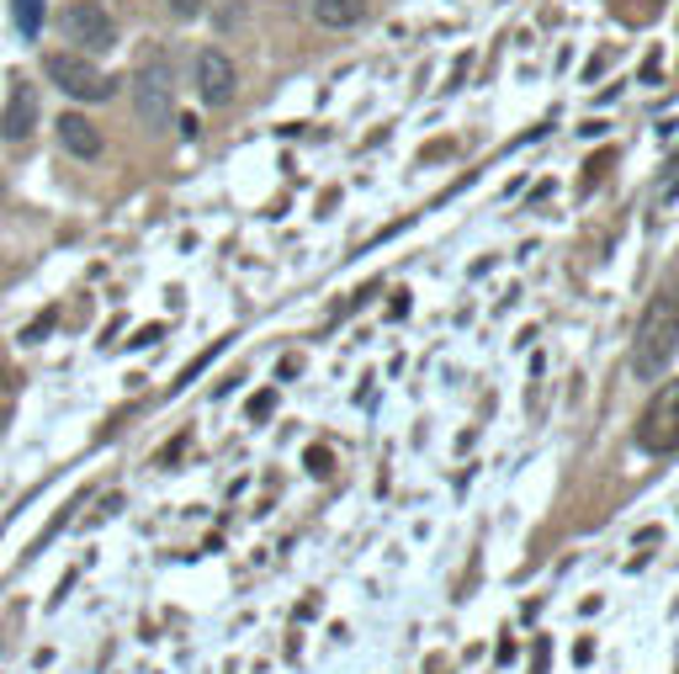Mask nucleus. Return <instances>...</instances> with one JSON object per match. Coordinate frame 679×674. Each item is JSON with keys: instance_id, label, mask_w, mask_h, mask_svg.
Masks as SVG:
<instances>
[{"instance_id": "f8f14e48", "label": "nucleus", "mask_w": 679, "mask_h": 674, "mask_svg": "<svg viewBox=\"0 0 679 674\" xmlns=\"http://www.w3.org/2000/svg\"><path fill=\"white\" fill-rule=\"evenodd\" d=\"M271 404H276V394H255V399H250V420H266Z\"/></svg>"}, {"instance_id": "0eeeda50", "label": "nucleus", "mask_w": 679, "mask_h": 674, "mask_svg": "<svg viewBox=\"0 0 679 674\" xmlns=\"http://www.w3.org/2000/svg\"><path fill=\"white\" fill-rule=\"evenodd\" d=\"M32 128H37V91H32V86H17L11 101H6V112H0V139H6V144H28Z\"/></svg>"}, {"instance_id": "20e7f679", "label": "nucleus", "mask_w": 679, "mask_h": 674, "mask_svg": "<svg viewBox=\"0 0 679 674\" xmlns=\"http://www.w3.org/2000/svg\"><path fill=\"white\" fill-rule=\"evenodd\" d=\"M43 75H48L64 96H75V101H107V96L118 91L112 75H101V69H96L86 54H75V48H69V54H48V59H43Z\"/></svg>"}, {"instance_id": "f03ea898", "label": "nucleus", "mask_w": 679, "mask_h": 674, "mask_svg": "<svg viewBox=\"0 0 679 674\" xmlns=\"http://www.w3.org/2000/svg\"><path fill=\"white\" fill-rule=\"evenodd\" d=\"M133 107H139V123L149 133H165L176 123V96H171V59L154 48L144 54V64L133 69Z\"/></svg>"}, {"instance_id": "1a4fd4ad", "label": "nucleus", "mask_w": 679, "mask_h": 674, "mask_svg": "<svg viewBox=\"0 0 679 674\" xmlns=\"http://www.w3.org/2000/svg\"><path fill=\"white\" fill-rule=\"evenodd\" d=\"M366 16V0H314V22L329 32H346Z\"/></svg>"}, {"instance_id": "ddd939ff", "label": "nucleus", "mask_w": 679, "mask_h": 674, "mask_svg": "<svg viewBox=\"0 0 679 674\" xmlns=\"http://www.w3.org/2000/svg\"><path fill=\"white\" fill-rule=\"evenodd\" d=\"M308 473H329V452H308Z\"/></svg>"}, {"instance_id": "9d476101", "label": "nucleus", "mask_w": 679, "mask_h": 674, "mask_svg": "<svg viewBox=\"0 0 679 674\" xmlns=\"http://www.w3.org/2000/svg\"><path fill=\"white\" fill-rule=\"evenodd\" d=\"M11 11H17V27L28 32V37H37V27H43V0H11Z\"/></svg>"}, {"instance_id": "6e6552de", "label": "nucleus", "mask_w": 679, "mask_h": 674, "mask_svg": "<svg viewBox=\"0 0 679 674\" xmlns=\"http://www.w3.org/2000/svg\"><path fill=\"white\" fill-rule=\"evenodd\" d=\"M54 133H59V150L75 154V159H101V128L90 123V118H80V112H64L59 123H54Z\"/></svg>"}, {"instance_id": "39448f33", "label": "nucleus", "mask_w": 679, "mask_h": 674, "mask_svg": "<svg viewBox=\"0 0 679 674\" xmlns=\"http://www.w3.org/2000/svg\"><path fill=\"white\" fill-rule=\"evenodd\" d=\"M637 441H643L648 452H679V383H669V388L648 404Z\"/></svg>"}, {"instance_id": "f257e3e1", "label": "nucleus", "mask_w": 679, "mask_h": 674, "mask_svg": "<svg viewBox=\"0 0 679 674\" xmlns=\"http://www.w3.org/2000/svg\"><path fill=\"white\" fill-rule=\"evenodd\" d=\"M679 356V276L669 287H658V298L648 303L637 340H632V377L637 383H658L669 362Z\"/></svg>"}, {"instance_id": "423d86ee", "label": "nucleus", "mask_w": 679, "mask_h": 674, "mask_svg": "<svg viewBox=\"0 0 679 674\" xmlns=\"http://www.w3.org/2000/svg\"><path fill=\"white\" fill-rule=\"evenodd\" d=\"M234 91H239L234 59H229L223 48H202V54H197V96H202L207 107H229Z\"/></svg>"}, {"instance_id": "9b49d317", "label": "nucleus", "mask_w": 679, "mask_h": 674, "mask_svg": "<svg viewBox=\"0 0 679 674\" xmlns=\"http://www.w3.org/2000/svg\"><path fill=\"white\" fill-rule=\"evenodd\" d=\"M171 5V16H180V22H191V16H202L207 0H165Z\"/></svg>"}, {"instance_id": "7ed1b4c3", "label": "nucleus", "mask_w": 679, "mask_h": 674, "mask_svg": "<svg viewBox=\"0 0 679 674\" xmlns=\"http://www.w3.org/2000/svg\"><path fill=\"white\" fill-rule=\"evenodd\" d=\"M59 32L64 43H75V54H107L112 43H118V22L96 5V0H69L59 11Z\"/></svg>"}]
</instances>
